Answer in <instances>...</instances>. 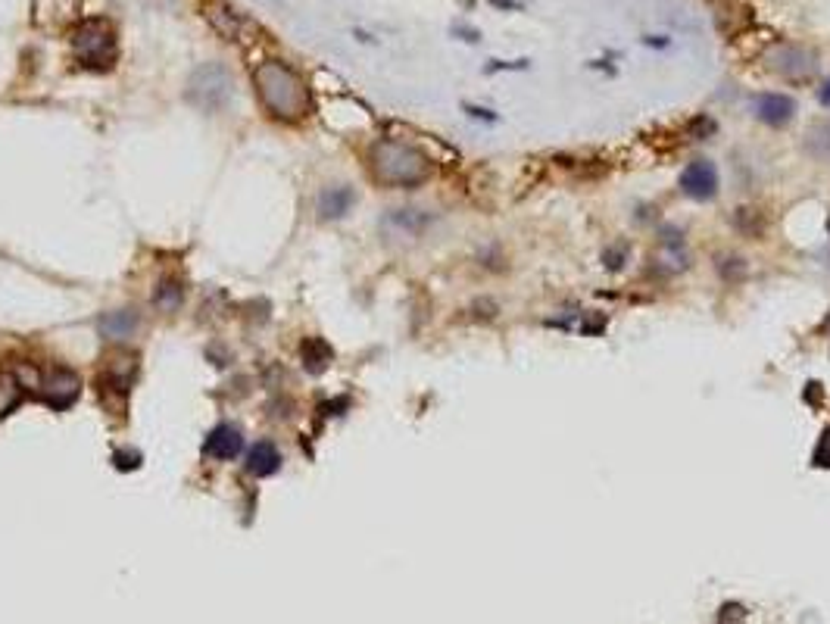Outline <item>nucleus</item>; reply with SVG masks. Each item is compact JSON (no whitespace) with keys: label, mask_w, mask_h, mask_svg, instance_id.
Instances as JSON below:
<instances>
[{"label":"nucleus","mask_w":830,"mask_h":624,"mask_svg":"<svg viewBox=\"0 0 830 624\" xmlns=\"http://www.w3.org/2000/svg\"><path fill=\"white\" fill-rule=\"evenodd\" d=\"M253 88L263 110L278 122H300L313 110L306 78L284 60H263L253 69Z\"/></svg>","instance_id":"1"},{"label":"nucleus","mask_w":830,"mask_h":624,"mask_svg":"<svg viewBox=\"0 0 830 624\" xmlns=\"http://www.w3.org/2000/svg\"><path fill=\"white\" fill-rule=\"evenodd\" d=\"M369 172L384 188H419L431 178V160L409 141L381 138L369 147Z\"/></svg>","instance_id":"2"},{"label":"nucleus","mask_w":830,"mask_h":624,"mask_svg":"<svg viewBox=\"0 0 830 624\" xmlns=\"http://www.w3.org/2000/svg\"><path fill=\"white\" fill-rule=\"evenodd\" d=\"M72 57L85 69H113L119 60V38L110 19H85L72 29Z\"/></svg>","instance_id":"3"},{"label":"nucleus","mask_w":830,"mask_h":624,"mask_svg":"<svg viewBox=\"0 0 830 624\" xmlns=\"http://www.w3.org/2000/svg\"><path fill=\"white\" fill-rule=\"evenodd\" d=\"M231 94H235V78H231V72L219 63L200 66L188 82V100L203 113L225 110Z\"/></svg>","instance_id":"4"},{"label":"nucleus","mask_w":830,"mask_h":624,"mask_svg":"<svg viewBox=\"0 0 830 624\" xmlns=\"http://www.w3.org/2000/svg\"><path fill=\"white\" fill-rule=\"evenodd\" d=\"M768 69L787 82H809L818 72V57L802 44H777L768 54Z\"/></svg>","instance_id":"5"},{"label":"nucleus","mask_w":830,"mask_h":624,"mask_svg":"<svg viewBox=\"0 0 830 624\" xmlns=\"http://www.w3.org/2000/svg\"><path fill=\"white\" fill-rule=\"evenodd\" d=\"M79 390H82L79 375L66 366H50L41 378V400L57 412L69 409L75 400H79Z\"/></svg>","instance_id":"6"},{"label":"nucleus","mask_w":830,"mask_h":624,"mask_svg":"<svg viewBox=\"0 0 830 624\" xmlns=\"http://www.w3.org/2000/svg\"><path fill=\"white\" fill-rule=\"evenodd\" d=\"M138 378V356L135 353H113L103 359V366H100V375H97V384L103 394H128L132 390Z\"/></svg>","instance_id":"7"},{"label":"nucleus","mask_w":830,"mask_h":624,"mask_svg":"<svg viewBox=\"0 0 830 624\" xmlns=\"http://www.w3.org/2000/svg\"><path fill=\"white\" fill-rule=\"evenodd\" d=\"M681 191L690 200H712L718 194V169L709 160H693L681 172Z\"/></svg>","instance_id":"8"},{"label":"nucleus","mask_w":830,"mask_h":624,"mask_svg":"<svg viewBox=\"0 0 830 624\" xmlns=\"http://www.w3.org/2000/svg\"><path fill=\"white\" fill-rule=\"evenodd\" d=\"M141 325V316L132 309V306H122V309H110V312H103V316L97 319V331L103 341H110V344H125V341H132L135 331Z\"/></svg>","instance_id":"9"},{"label":"nucleus","mask_w":830,"mask_h":624,"mask_svg":"<svg viewBox=\"0 0 830 624\" xmlns=\"http://www.w3.org/2000/svg\"><path fill=\"white\" fill-rule=\"evenodd\" d=\"M752 116H756L759 122H765V125H771V128H784L796 116V103L787 94L768 91V94H759L756 100H752Z\"/></svg>","instance_id":"10"},{"label":"nucleus","mask_w":830,"mask_h":624,"mask_svg":"<svg viewBox=\"0 0 830 624\" xmlns=\"http://www.w3.org/2000/svg\"><path fill=\"white\" fill-rule=\"evenodd\" d=\"M203 453L210 456V459H219V462H228V459H238L244 453V434L238 425H231V422H222L210 431V437H206V444H203Z\"/></svg>","instance_id":"11"},{"label":"nucleus","mask_w":830,"mask_h":624,"mask_svg":"<svg viewBox=\"0 0 830 624\" xmlns=\"http://www.w3.org/2000/svg\"><path fill=\"white\" fill-rule=\"evenodd\" d=\"M281 462L284 459L275 440H256L244 453V472L253 478H272L275 472H281Z\"/></svg>","instance_id":"12"},{"label":"nucleus","mask_w":830,"mask_h":624,"mask_svg":"<svg viewBox=\"0 0 830 624\" xmlns=\"http://www.w3.org/2000/svg\"><path fill=\"white\" fill-rule=\"evenodd\" d=\"M353 203H356V191L350 185H328L316 200V210H319V219L337 222L353 210Z\"/></svg>","instance_id":"13"},{"label":"nucleus","mask_w":830,"mask_h":624,"mask_svg":"<svg viewBox=\"0 0 830 624\" xmlns=\"http://www.w3.org/2000/svg\"><path fill=\"white\" fill-rule=\"evenodd\" d=\"M431 225V216L425 210H391L384 219V228H391L400 238H419Z\"/></svg>","instance_id":"14"},{"label":"nucleus","mask_w":830,"mask_h":624,"mask_svg":"<svg viewBox=\"0 0 830 624\" xmlns=\"http://www.w3.org/2000/svg\"><path fill=\"white\" fill-rule=\"evenodd\" d=\"M806 153L818 163H830V119L824 122H815L809 132H806V141H802Z\"/></svg>","instance_id":"15"},{"label":"nucleus","mask_w":830,"mask_h":624,"mask_svg":"<svg viewBox=\"0 0 830 624\" xmlns=\"http://www.w3.org/2000/svg\"><path fill=\"white\" fill-rule=\"evenodd\" d=\"M300 359H303L306 372H325L331 362V347L322 341V337H306L300 344Z\"/></svg>","instance_id":"16"},{"label":"nucleus","mask_w":830,"mask_h":624,"mask_svg":"<svg viewBox=\"0 0 830 624\" xmlns=\"http://www.w3.org/2000/svg\"><path fill=\"white\" fill-rule=\"evenodd\" d=\"M153 303H157L160 312H175V309H181V303H185V284H181V278L166 275V278L157 284V294H153Z\"/></svg>","instance_id":"17"},{"label":"nucleus","mask_w":830,"mask_h":624,"mask_svg":"<svg viewBox=\"0 0 830 624\" xmlns=\"http://www.w3.org/2000/svg\"><path fill=\"white\" fill-rule=\"evenodd\" d=\"M625 259H628V247H625V244H612V247H606V253H603V266L612 269V272H618L621 266H625Z\"/></svg>","instance_id":"18"},{"label":"nucleus","mask_w":830,"mask_h":624,"mask_svg":"<svg viewBox=\"0 0 830 624\" xmlns=\"http://www.w3.org/2000/svg\"><path fill=\"white\" fill-rule=\"evenodd\" d=\"M718 269H721V278H724V281H731V284H734V281H740V278L746 275L743 259H737V256H731V259H721V266H718Z\"/></svg>","instance_id":"19"},{"label":"nucleus","mask_w":830,"mask_h":624,"mask_svg":"<svg viewBox=\"0 0 830 624\" xmlns=\"http://www.w3.org/2000/svg\"><path fill=\"white\" fill-rule=\"evenodd\" d=\"M815 465L818 468H830V428L821 434V440H818V447H815Z\"/></svg>","instance_id":"20"},{"label":"nucleus","mask_w":830,"mask_h":624,"mask_svg":"<svg viewBox=\"0 0 830 624\" xmlns=\"http://www.w3.org/2000/svg\"><path fill=\"white\" fill-rule=\"evenodd\" d=\"M818 97H821L824 107H830V82H824V88H821V94H818Z\"/></svg>","instance_id":"21"},{"label":"nucleus","mask_w":830,"mask_h":624,"mask_svg":"<svg viewBox=\"0 0 830 624\" xmlns=\"http://www.w3.org/2000/svg\"><path fill=\"white\" fill-rule=\"evenodd\" d=\"M827 231H830V222H827Z\"/></svg>","instance_id":"22"}]
</instances>
